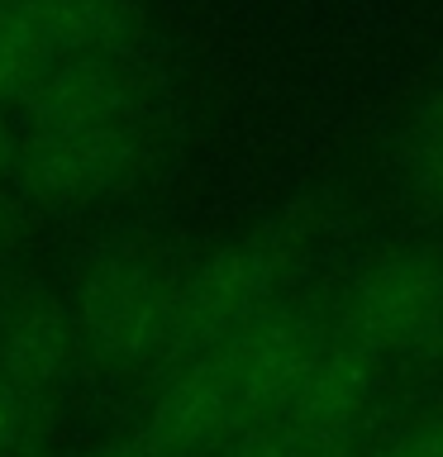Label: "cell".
I'll use <instances>...</instances> for the list:
<instances>
[{
  "instance_id": "cell-1",
  "label": "cell",
  "mask_w": 443,
  "mask_h": 457,
  "mask_svg": "<svg viewBox=\"0 0 443 457\" xmlns=\"http://www.w3.org/2000/svg\"><path fill=\"white\" fill-rule=\"evenodd\" d=\"M157 153V86L143 57L63 62L14 110V181L43 205L134 186Z\"/></svg>"
},
{
  "instance_id": "cell-2",
  "label": "cell",
  "mask_w": 443,
  "mask_h": 457,
  "mask_svg": "<svg viewBox=\"0 0 443 457\" xmlns=\"http://www.w3.org/2000/svg\"><path fill=\"white\" fill-rule=\"evenodd\" d=\"M329 314L281 305L210 353L171 367V381L153 400L138 443L148 457H220L243 424H253L329 343Z\"/></svg>"
},
{
  "instance_id": "cell-3",
  "label": "cell",
  "mask_w": 443,
  "mask_h": 457,
  "mask_svg": "<svg viewBox=\"0 0 443 457\" xmlns=\"http://www.w3.org/2000/svg\"><path fill=\"white\" fill-rule=\"evenodd\" d=\"M377 386L381 362L329 334L314 362L253 424H243L220 457H348L363 438Z\"/></svg>"
},
{
  "instance_id": "cell-4",
  "label": "cell",
  "mask_w": 443,
  "mask_h": 457,
  "mask_svg": "<svg viewBox=\"0 0 443 457\" xmlns=\"http://www.w3.org/2000/svg\"><path fill=\"white\" fill-rule=\"evenodd\" d=\"M329 324L372 362H443V248H391L353 267Z\"/></svg>"
},
{
  "instance_id": "cell-5",
  "label": "cell",
  "mask_w": 443,
  "mask_h": 457,
  "mask_svg": "<svg viewBox=\"0 0 443 457\" xmlns=\"http://www.w3.org/2000/svg\"><path fill=\"white\" fill-rule=\"evenodd\" d=\"M296 271H300V243L291 234H248L238 243L214 248L205 262H196L186 277H177L167 367H181L186 357L210 353L214 343L277 314L286 305Z\"/></svg>"
},
{
  "instance_id": "cell-6",
  "label": "cell",
  "mask_w": 443,
  "mask_h": 457,
  "mask_svg": "<svg viewBox=\"0 0 443 457\" xmlns=\"http://www.w3.org/2000/svg\"><path fill=\"white\" fill-rule=\"evenodd\" d=\"M171 295H177V277L138 257H114V262L91 267L67 300L77 348L114 367L167 362Z\"/></svg>"
},
{
  "instance_id": "cell-7",
  "label": "cell",
  "mask_w": 443,
  "mask_h": 457,
  "mask_svg": "<svg viewBox=\"0 0 443 457\" xmlns=\"http://www.w3.org/2000/svg\"><path fill=\"white\" fill-rule=\"evenodd\" d=\"M63 62L77 57H143L148 20L138 0H24Z\"/></svg>"
},
{
  "instance_id": "cell-8",
  "label": "cell",
  "mask_w": 443,
  "mask_h": 457,
  "mask_svg": "<svg viewBox=\"0 0 443 457\" xmlns=\"http://www.w3.org/2000/svg\"><path fill=\"white\" fill-rule=\"evenodd\" d=\"M71 353H77V334L63 300H29L0 320V377H10L29 400L57 391Z\"/></svg>"
},
{
  "instance_id": "cell-9",
  "label": "cell",
  "mask_w": 443,
  "mask_h": 457,
  "mask_svg": "<svg viewBox=\"0 0 443 457\" xmlns=\"http://www.w3.org/2000/svg\"><path fill=\"white\" fill-rule=\"evenodd\" d=\"M57 67L63 57L24 0H0V114L20 110Z\"/></svg>"
},
{
  "instance_id": "cell-10",
  "label": "cell",
  "mask_w": 443,
  "mask_h": 457,
  "mask_svg": "<svg viewBox=\"0 0 443 457\" xmlns=\"http://www.w3.org/2000/svg\"><path fill=\"white\" fill-rule=\"evenodd\" d=\"M396 167L405 191L434 214H443V86L434 96H424L400 129Z\"/></svg>"
},
{
  "instance_id": "cell-11",
  "label": "cell",
  "mask_w": 443,
  "mask_h": 457,
  "mask_svg": "<svg viewBox=\"0 0 443 457\" xmlns=\"http://www.w3.org/2000/svg\"><path fill=\"white\" fill-rule=\"evenodd\" d=\"M38 400H29L10 377H0V457H20Z\"/></svg>"
},
{
  "instance_id": "cell-12",
  "label": "cell",
  "mask_w": 443,
  "mask_h": 457,
  "mask_svg": "<svg viewBox=\"0 0 443 457\" xmlns=\"http://www.w3.org/2000/svg\"><path fill=\"white\" fill-rule=\"evenodd\" d=\"M367 457H443V410L424 414L420 424L391 434L386 443H377Z\"/></svg>"
},
{
  "instance_id": "cell-13",
  "label": "cell",
  "mask_w": 443,
  "mask_h": 457,
  "mask_svg": "<svg viewBox=\"0 0 443 457\" xmlns=\"http://www.w3.org/2000/svg\"><path fill=\"white\" fill-rule=\"evenodd\" d=\"M96 457H148V453H143L138 438H124V443H110V448H100Z\"/></svg>"
},
{
  "instance_id": "cell-14",
  "label": "cell",
  "mask_w": 443,
  "mask_h": 457,
  "mask_svg": "<svg viewBox=\"0 0 443 457\" xmlns=\"http://www.w3.org/2000/svg\"><path fill=\"white\" fill-rule=\"evenodd\" d=\"M10 220H14V191L5 186V191H0V234L10 228Z\"/></svg>"
}]
</instances>
